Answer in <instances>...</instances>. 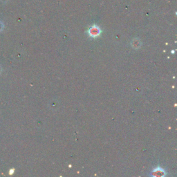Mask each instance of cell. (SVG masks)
I'll return each mask as SVG.
<instances>
[{
	"label": "cell",
	"mask_w": 177,
	"mask_h": 177,
	"mask_svg": "<svg viewBox=\"0 0 177 177\" xmlns=\"http://www.w3.org/2000/svg\"><path fill=\"white\" fill-rule=\"evenodd\" d=\"M1 66H0V73H1Z\"/></svg>",
	"instance_id": "cell-4"
},
{
	"label": "cell",
	"mask_w": 177,
	"mask_h": 177,
	"mask_svg": "<svg viewBox=\"0 0 177 177\" xmlns=\"http://www.w3.org/2000/svg\"><path fill=\"white\" fill-rule=\"evenodd\" d=\"M153 172V176H163L165 174V172L161 167H157L156 170H154Z\"/></svg>",
	"instance_id": "cell-2"
},
{
	"label": "cell",
	"mask_w": 177,
	"mask_h": 177,
	"mask_svg": "<svg viewBox=\"0 0 177 177\" xmlns=\"http://www.w3.org/2000/svg\"><path fill=\"white\" fill-rule=\"evenodd\" d=\"M14 171H15V170H14V169H12V170H10V172H9V174H10V175L12 174H13Z\"/></svg>",
	"instance_id": "cell-3"
},
{
	"label": "cell",
	"mask_w": 177,
	"mask_h": 177,
	"mask_svg": "<svg viewBox=\"0 0 177 177\" xmlns=\"http://www.w3.org/2000/svg\"><path fill=\"white\" fill-rule=\"evenodd\" d=\"M100 33V31L97 27H93L89 30V35L93 37H96L98 36Z\"/></svg>",
	"instance_id": "cell-1"
}]
</instances>
